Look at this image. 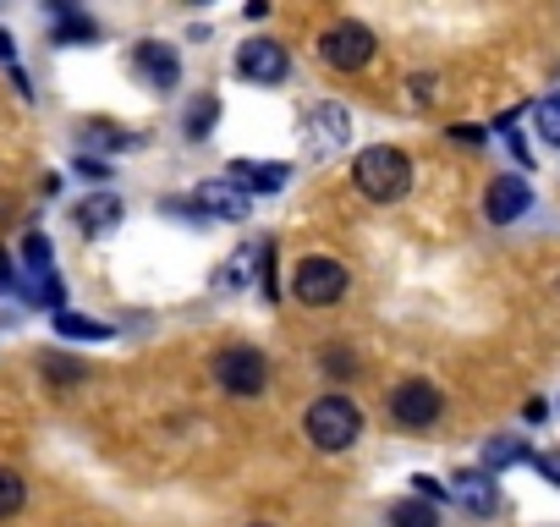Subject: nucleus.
<instances>
[{
    "label": "nucleus",
    "mask_w": 560,
    "mask_h": 527,
    "mask_svg": "<svg viewBox=\"0 0 560 527\" xmlns=\"http://www.w3.org/2000/svg\"><path fill=\"white\" fill-rule=\"evenodd\" d=\"M308 132H314V154H336L352 138V116L341 105H314L308 110Z\"/></svg>",
    "instance_id": "nucleus-12"
},
{
    "label": "nucleus",
    "mask_w": 560,
    "mask_h": 527,
    "mask_svg": "<svg viewBox=\"0 0 560 527\" xmlns=\"http://www.w3.org/2000/svg\"><path fill=\"white\" fill-rule=\"evenodd\" d=\"M407 483H412V500H423V505H440V500H451V483H440V478H429V472H412Z\"/></svg>",
    "instance_id": "nucleus-24"
},
{
    "label": "nucleus",
    "mask_w": 560,
    "mask_h": 527,
    "mask_svg": "<svg viewBox=\"0 0 560 527\" xmlns=\"http://www.w3.org/2000/svg\"><path fill=\"white\" fill-rule=\"evenodd\" d=\"M12 89H18L23 99H34V89H28V72H23V67H12Z\"/></svg>",
    "instance_id": "nucleus-33"
},
{
    "label": "nucleus",
    "mask_w": 560,
    "mask_h": 527,
    "mask_svg": "<svg viewBox=\"0 0 560 527\" xmlns=\"http://www.w3.org/2000/svg\"><path fill=\"white\" fill-rule=\"evenodd\" d=\"M214 385L225 390V396H264V385H269V363H264V352L258 347H225L220 358H214Z\"/></svg>",
    "instance_id": "nucleus-5"
},
{
    "label": "nucleus",
    "mask_w": 560,
    "mask_h": 527,
    "mask_svg": "<svg viewBox=\"0 0 560 527\" xmlns=\"http://www.w3.org/2000/svg\"><path fill=\"white\" fill-rule=\"evenodd\" d=\"M538 472H544V483L549 489H560V450H538V461H533Z\"/></svg>",
    "instance_id": "nucleus-28"
},
{
    "label": "nucleus",
    "mask_w": 560,
    "mask_h": 527,
    "mask_svg": "<svg viewBox=\"0 0 560 527\" xmlns=\"http://www.w3.org/2000/svg\"><path fill=\"white\" fill-rule=\"evenodd\" d=\"M374 34L358 23V17H341V23H330L325 34H319V61L330 67V72H363L369 61H374Z\"/></svg>",
    "instance_id": "nucleus-3"
},
{
    "label": "nucleus",
    "mask_w": 560,
    "mask_h": 527,
    "mask_svg": "<svg viewBox=\"0 0 560 527\" xmlns=\"http://www.w3.org/2000/svg\"><path fill=\"white\" fill-rule=\"evenodd\" d=\"M50 12H56V45H94V39H100V23H94V17L61 7V0H56Z\"/></svg>",
    "instance_id": "nucleus-15"
},
{
    "label": "nucleus",
    "mask_w": 560,
    "mask_h": 527,
    "mask_svg": "<svg viewBox=\"0 0 560 527\" xmlns=\"http://www.w3.org/2000/svg\"><path fill=\"white\" fill-rule=\"evenodd\" d=\"M292 292H298V303H308V308L341 303V297H347V264H336L330 253L303 258L298 270H292Z\"/></svg>",
    "instance_id": "nucleus-4"
},
{
    "label": "nucleus",
    "mask_w": 560,
    "mask_h": 527,
    "mask_svg": "<svg viewBox=\"0 0 560 527\" xmlns=\"http://www.w3.org/2000/svg\"><path fill=\"white\" fill-rule=\"evenodd\" d=\"M132 67L143 72V83H149L154 94H171V89L182 83V56H176V45H165V39H143V45L132 50Z\"/></svg>",
    "instance_id": "nucleus-9"
},
{
    "label": "nucleus",
    "mask_w": 560,
    "mask_h": 527,
    "mask_svg": "<svg viewBox=\"0 0 560 527\" xmlns=\"http://www.w3.org/2000/svg\"><path fill=\"white\" fill-rule=\"evenodd\" d=\"M303 423H308V440H314L319 450H330V456H336V450H352L358 434H363V412H358V401L341 396V390L319 396Z\"/></svg>",
    "instance_id": "nucleus-2"
},
{
    "label": "nucleus",
    "mask_w": 560,
    "mask_h": 527,
    "mask_svg": "<svg viewBox=\"0 0 560 527\" xmlns=\"http://www.w3.org/2000/svg\"><path fill=\"white\" fill-rule=\"evenodd\" d=\"M451 494L472 511V516H494L500 511V489H494V472H456L451 478Z\"/></svg>",
    "instance_id": "nucleus-13"
},
{
    "label": "nucleus",
    "mask_w": 560,
    "mask_h": 527,
    "mask_svg": "<svg viewBox=\"0 0 560 527\" xmlns=\"http://www.w3.org/2000/svg\"><path fill=\"white\" fill-rule=\"evenodd\" d=\"M23 505H28V483H23V472L0 467V516H18Z\"/></svg>",
    "instance_id": "nucleus-22"
},
{
    "label": "nucleus",
    "mask_w": 560,
    "mask_h": 527,
    "mask_svg": "<svg viewBox=\"0 0 560 527\" xmlns=\"http://www.w3.org/2000/svg\"><path fill=\"white\" fill-rule=\"evenodd\" d=\"M533 127H538V138H544V143H555V149H560V94H549V99H538V105H533Z\"/></svg>",
    "instance_id": "nucleus-23"
},
{
    "label": "nucleus",
    "mask_w": 560,
    "mask_h": 527,
    "mask_svg": "<svg viewBox=\"0 0 560 527\" xmlns=\"http://www.w3.org/2000/svg\"><path fill=\"white\" fill-rule=\"evenodd\" d=\"M83 143L116 154V149H138V132H121V127H110V121H83Z\"/></svg>",
    "instance_id": "nucleus-21"
},
{
    "label": "nucleus",
    "mask_w": 560,
    "mask_h": 527,
    "mask_svg": "<svg viewBox=\"0 0 560 527\" xmlns=\"http://www.w3.org/2000/svg\"><path fill=\"white\" fill-rule=\"evenodd\" d=\"M516 461H538V456L527 450V440H505V434H494V440L483 445V472H500V467H516Z\"/></svg>",
    "instance_id": "nucleus-19"
},
{
    "label": "nucleus",
    "mask_w": 560,
    "mask_h": 527,
    "mask_svg": "<svg viewBox=\"0 0 560 527\" xmlns=\"http://www.w3.org/2000/svg\"><path fill=\"white\" fill-rule=\"evenodd\" d=\"M23 276H28V281L56 276V247H50L45 231H28V236H23Z\"/></svg>",
    "instance_id": "nucleus-16"
},
{
    "label": "nucleus",
    "mask_w": 560,
    "mask_h": 527,
    "mask_svg": "<svg viewBox=\"0 0 560 527\" xmlns=\"http://www.w3.org/2000/svg\"><path fill=\"white\" fill-rule=\"evenodd\" d=\"M385 522L390 527H440V505H423V500H396L390 511H385Z\"/></svg>",
    "instance_id": "nucleus-20"
},
{
    "label": "nucleus",
    "mask_w": 560,
    "mask_h": 527,
    "mask_svg": "<svg viewBox=\"0 0 560 527\" xmlns=\"http://www.w3.org/2000/svg\"><path fill=\"white\" fill-rule=\"evenodd\" d=\"M319 363H325V374H336V379H352V374H358V358H352L347 347H330Z\"/></svg>",
    "instance_id": "nucleus-26"
},
{
    "label": "nucleus",
    "mask_w": 560,
    "mask_h": 527,
    "mask_svg": "<svg viewBox=\"0 0 560 527\" xmlns=\"http://www.w3.org/2000/svg\"><path fill=\"white\" fill-rule=\"evenodd\" d=\"M0 61L18 67V45H12V34H7V28H0Z\"/></svg>",
    "instance_id": "nucleus-32"
},
{
    "label": "nucleus",
    "mask_w": 560,
    "mask_h": 527,
    "mask_svg": "<svg viewBox=\"0 0 560 527\" xmlns=\"http://www.w3.org/2000/svg\"><path fill=\"white\" fill-rule=\"evenodd\" d=\"M440 412H445V401H440V390H434L429 379H401V385L390 390V418H396L401 429H429Z\"/></svg>",
    "instance_id": "nucleus-7"
},
{
    "label": "nucleus",
    "mask_w": 560,
    "mask_h": 527,
    "mask_svg": "<svg viewBox=\"0 0 560 527\" xmlns=\"http://www.w3.org/2000/svg\"><path fill=\"white\" fill-rule=\"evenodd\" d=\"M225 181H236L247 198H253V192L269 198V192H287L292 165H287V160H231V165H225Z\"/></svg>",
    "instance_id": "nucleus-10"
},
{
    "label": "nucleus",
    "mask_w": 560,
    "mask_h": 527,
    "mask_svg": "<svg viewBox=\"0 0 560 527\" xmlns=\"http://www.w3.org/2000/svg\"><path fill=\"white\" fill-rule=\"evenodd\" d=\"M72 176H83V181H94V187H105V181H110V160H94V154H78V160H72Z\"/></svg>",
    "instance_id": "nucleus-25"
},
{
    "label": "nucleus",
    "mask_w": 560,
    "mask_h": 527,
    "mask_svg": "<svg viewBox=\"0 0 560 527\" xmlns=\"http://www.w3.org/2000/svg\"><path fill=\"white\" fill-rule=\"evenodd\" d=\"M236 72L247 83H258V89H275V83L292 78V56H287V45H275V39H253V45L236 50Z\"/></svg>",
    "instance_id": "nucleus-6"
},
{
    "label": "nucleus",
    "mask_w": 560,
    "mask_h": 527,
    "mask_svg": "<svg viewBox=\"0 0 560 527\" xmlns=\"http://www.w3.org/2000/svg\"><path fill=\"white\" fill-rule=\"evenodd\" d=\"M214 121H220V99H214V94H198V99L187 105V116H182L187 143H203V138L214 132Z\"/></svg>",
    "instance_id": "nucleus-17"
},
{
    "label": "nucleus",
    "mask_w": 560,
    "mask_h": 527,
    "mask_svg": "<svg viewBox=\"0 0 560 527\" xmlns=\"http://www.w3.org/2000/svg\"><path fill=\"white\" fill-rule=\"evenodd\" d=\"M45 374H50V379H61V385H72V379H83V363H78V358L50 352V358H45Z\"/></svg>",
    "instance_id": "nucleus-27"
},
{
    "label": "nucleus",
    "mask_w": 560,
    "mask_h": 527,
    "mask_svg": "<svg viewBox=\"0 0 560 527\" xmlns=\"http://www.w3.org/2000/svg\"><path fill=\"white\" fill-rule=\"evenodd\" d=\"M352 181H358V192L369 203H401L412 192V160L401 149H390V143H369L352 160Z\"/></svg>",
    "instance_id": "nucleus-1"
},
{
    "label": "nucleus",
    "mask_w": 560,
    "mask_h": 527,
    "mask_svg": "<svg viewBox=\"0 0 560 527\" xmlns=\"http://www.w3.org/2000/svg\"><path fill=\"white\" fill-rule=\"evenodd\" d=\"M116 220H121V198L116 192H94V198L78 203V231L83 236H105V231H116Z\"/></svg>",
    "instance_id": "nucleus-14"
},
{
    "label": "nucleus",
    "mask_w": 560,
    "mask_h": 527,
    "mask_svg": "<svg viewBox=\"0 0 560 527\" xmlns=\"http://www.w3.org/2000/svg\"><path fill=\"white\" fill-rule=\"evenodd\" d=\"M50 325H56V336H61V341H110V336H116L110 325H100V319H89V314H72V308H67V314H56Z\"/></svg>",
    "instance_id": "nucleus-18"
},
{
    "label": "nucleus",
    "mask_w": 560,
    "mask_h": 527,
    "mask_svg": "<svg viewBox=\"0 0 560 527\" xmlns=\"http://www.w3.org/2000/svg\"><path fill=\"white\" fill-rule=\"evenodd\" d=\"M18 281H23V270H18L7 253H0V292H18Z\"/></svg>",
    "instance_id": "nucleus-29"
},
{
    "label": "nucleus",
    "mask_w": 560,
    "mask_h": 527,
    "mask_svg": "<svg viewBox=\"0 0 560 527\" xmlns=\"http://www.w3.org/2000/svg\"><path fill=\"white\" fill-rule=\"evenodd\" d=\"M533 209V187H527V176H494L489 181V192H483V214H489V225H516L522 214Z\"/></svg>",
    "instance_id": "nucleus-8"
},
{
    "label": "nucleus",
    "mask_w": 560,
    "mask_h": 527,
    "mask_svg": "<svg viewBox=\"0 0 560 527\" xmlns=\"http://www.w3.org/2000/svg\"><path fill=\"white\" fill-rule=\"evenodd\" d=\"M192 209H198V220H247L253 198H247L236 181L214 176V181H203V187L192 192Z\"/></svg>",
    "instance_id": "nucleus-11"
},
{
    "label": "nucleus",
    "mask_w": 560,
    "mask_h": 527,
    "mask_svg": "<svg viewBox=\"0 0 560 527\" xmlns=\"http://www.w3.org/2000/svg\"><path fill=\"white\" fill-rule=\"evenodd\" d=\"M451 138H456V143H478V149L489 143V132H483V127H467V121H462V127H451Z\"/></svg>",
    "instance_id": "nucleus-30"
},
{
    "label": "nucleus",
    "mask_w": 560,
    "mask_h": 527,
    "mask_svg": "<svg viewBox=\"0 0 560 527\" xmlns=\"http://www.w3.org/2000/svg\"><path fill=\"white\" fill-rule=\"evenodd\" d=\"M412 89H418V105H429V99L440 94V83H434V78H412Z\"/></svg>",
    "instance_id": "nucleus-31"
}]
</instances>
